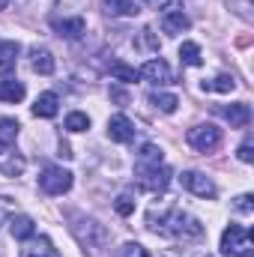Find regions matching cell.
<instances>
[{
  "mask_svg": "<svg viewBox=\"0 0 254 257\" xmlns=\"http://www.w3.org/2000/svg\"><path fill=\"white\" fill-rule=\"evenodd\" d=\"M200 87H203V93H230L236 87V78L233 75H215L212 81H203Z\"/></svg>",
  "mask_w": 254,
  "mask_h": 257,
  "instance_id": "ffe728a7",
  "label": "cell"
},
{
  "mask_svg": "<svg viewBox=\"0 0 254 257\" xmlns=\"http://www.w3.org/2000/svg\"><path fill=\"white\" fill-rule=\"evenodd\" d=\"M15 57H18V42H0V78H9L15 72Z\"/></svg>",
  "mask_w": 254,
  "mask_h": 257,
  "instance_id": "9a60e30c",
  "label": "cell"
},
{
  "mask_svg": "<svg viewBox=\"0 0 254 257\" xmlns=\"http://www.w3.org/2000/svg\"><path fill=\"white\" fill-rule=\"evenodd\" d=\"M12 147H15V144H12ZM12 147L0 144V174H3V177H21L24 168H27L24 156H18V150H12Z\"/></svg>",
  "mask_w": 254,
  "mask_h": 257,
  "instance_id": "ba28073f",
  "label": "cell"
},
{
  "mask_svg": "<svg viewBox=\"0 0 254 257\" xmlns=\"http://www.w3.org/2000/svg\"><path fill=\"white\" fill-rule=\"evenodd\" d=\"M150 227H153L156 233H165V236H174V239H183V242H194V239L203 236V224H200L194 215L183 212V209L165 212V215L159 218V224L153 221Z\"/></svg>",
  "mask_w": 254,
  "mask_h": 257,
  "instance_id": "6da1fadb",
  "label": "cell"
},
{
  "mask_svg": "<svg viewBox=\"0 0 254 257\" xmlns=\"http://www.w3.org/2000/svg\"><path fill=\"white\" fill-rule=\"evenodd\" d=\"M57 108H60L57 93H42V96L36 99V105H33V114L42 117V120H51V117H57Z\"/></svg>",
  "mask_w": 254,
  "mask_h": 257,
  "instance_id": "2e32d148",
  "label": "cell"
},
{
  "mask_svg": "<svg viewBox=\"0 0 254 257\" xmlns=\"http://www.w3.org/2000/svg\"><path fill=\"white\" fill-rule=\"evenodd\" d=\"M54 30L63 36V39H81L84 33H87V21L78 15V18H63V21H57L54 18Z\"/></svg>",
  "mask_w": 254,
  "mask_h": 257,
  "instance_id": "5bb4252c",
  "label": "cell"
},
{
  "mask_svg": "<svg viewBox=\"0 0 254 257\" xmlns=\"http://www.w3.org/2000/svg\"><path fill=\"white\" fill-rule=\"evenodd\" d=\"M123 257H150V254H147L144 245H138V242H126V245H123Z\"/></svg>",
  "mask_w": 254,
  "mask_h": 257,
  "instance_id": "4dcf8cb0",
  "label": "cell"
},
{
  "mask_svg": "<svg viewBox=\"0 0 254 257\" xmlns=\"http://www.w3.org/2000/svg\"><path fill=\"white\" fill-rule=\"evenodd\" d=\"M18 257H60V254H57V248L51 245L48 236H30V239H24Z\"/></svg>",
  "mask_w": 254,
  "mask_h": 257,
  "instance_id": "7c38bea8",
  "label": "cell"
},
{
  "mask_svg": "<svg viewBox=\"0 0 254 257\" xmlns=\"http://www.w3.org/2000/svg\"><path fill=\"white\" fill-rule=\"evenodd\" d=\"M108 138H111L114 144H129V141H135V123L129 120L126 114H114V117L108 120Z\"/></svg>",
  "mask_w": 254,
  "mask_h": 257,
  "instance_id": "30bf717a",
  "label": "cell"
},
{
  "mask_svg": "<svg viewBox=\"0 0 254 257\" xmlns=\"http://www.w3.org/2000/svg\"><path fill=\"white\" fill-rule=\"evenodd\" d=\"M138 183L147 192H165L171 183V171L165 165H138Z\"/></svg>",
  "mask_w": 254,
  "mask_h": 257,
  "instance_id": "5b68a950",
  "label": "cell"
},
{
  "mask_svg": "<svg viewBox=\"0 0 254 257\" xmlns=\"http://www.w3.org/2000/svg\"><path fill=\"white\" fill-rule=\"evenodd\" d=\"M30 57H33V60H30V69H33V72H39V75H51V72H54V54H51L48 48H33Z\"/></svg>",
  "mask_w": 254,
  "mask_h": 257,
  "instance_id": "e0dca14e",
  "label": "cell"
},
{
  "mask_svg": "<svg viewBox=\"0 0 254 257\" xmlns=\"http://www.w3.org/2000/svg\"><path fill=\"white\" fill-rule=\"evenodd\" d=\"M141 72V78H147V81H153V84H171L174 81V75H171V66L165 63L162 57H153V60H147V63L138 69Z\"/></svg>",
  "mask_w": 254,
  "mask_h": 257,
  "instance_id": "8fae6325",
  "label": "cell"
},
{
  "mask_svg": "<svg viewBox=\"0 0 254 257\" xmlns=\"http://www.w3.org/2000/svg\"><path fill=\"white\" fill-rule=\"evenodd\" d=\"M221 254L224 257H251V230L242 224H230L221 233Z\"/></svg>",
  "mask_w": 254,
  "mask_h": 257,
  "instance_id": "3957f363",
  "label": "cell"
},
{
  "mask_svg": "<svg viewBox=\"0 0 254 257\" xmlns=\"http://www.w3.org/2000/svg\"><path fill=\"white\" fill-rule=\"evenodd\" d=\"M189 144L197 150V153H212L221 147V128H215L212 123H200V126L189 128Z\"/></svg>",
  "mask_w": 254,
  "mask_h": 257,
  "instance_id": "277c9868",
  "label": "cell"
},
{
  "mask_svg": "<svg viewBox=\"0 0 254 257\" xmlns=\"http://www.w3.org/2000/svg\"><path fill=\"white\" fill-rule=\"evenodd\" d=\"M180 60H183V66H200L203 63L200 45H197V42H183V45H180Z\"/></svg>",
  "mask_w": 254,
  "mask_h": 257,
  "instance_id": "d4e9b609",
  "label": "cell"
},
{
  "mask_svg": "<svg viewBox=\"0 0 254 257\" xmlns=\"http://www.w3.org/2000/svg\"><path fill=\"white\" fill-rule=\"evenodd\" d=\"M111 78H114V81H123V84H132V81L141 78V72H138L135 66L123 63V60H114V63H111Z\"/></svg>",
  "mask_w": 254,
  "mask_h": 257,
  "instance_id": "44dd1931",
  "label": "cell"
},
{
  "mask_svg": "<svg viewBox=\"0 0 254 257\" xmlns=\"http://www.w3.org/2000/svg\"><path fill=\"white\" fill-rule=\"evenodd\" d=\"M150 102H153V108H159L162 114H174L177 105H180V99H177L174 93H153Z\"/></svg>",
  "mask_w": 254,
  "mask_h": 257,
  "instance_id": "603a6c76",
  "label": "cell"
},
{
  "mask_svg": "<svg viewBox=\"0 0 254 257\" xmlns=\"http://www.w3.org/2000/svg\"><path fill=\"white\" fill-rule=\"evenodd\" d=\"M236 156H239V162H245V165L251 162V159H254V153H251V138H248V141L239 147V153H236Z\"/></svg>",
  "mask_w": 254,
  "mask_h": 257,
  "instance_id": "1f68e13d",
  "label": "cell"
},
{
  "mask_svg": "<svg viewBox=\"0 0 254 257\" xmlns=\"http://www.w3.org/2000/svg\"><path fill=\"white\" fill-rule=\"evenodd\" d=\"M18 120H12V117H0V144H6V147H12L15 144V138H18Z\"/></svg>",
  "mask_w": 254,
  "mask_h": 257,
  "instance_id": "cb8c5ba5",
  "label": "cell"
},
{
  "mask_svg": "<svg viewBox=\"0 0 254 257\" xmlns=\"http://www.w3.org/2000/svg\"><path fill=\"white\" fill-rule=\"evenodd\" d=\"M33 218L30 215H15L12 221H9V233L15 236V239H30L33 236Z\"/></svg>",
  "mask_w": 254,
  "mask_h": 257,
  "instance_id": "ac0fdd59",
  "label": "cell"
},
{
  "mask_svg": "<svg viewBox=\"0 0 254 257\" xmlns=\"http://www.w3.org/2000/svg\"><path fill=\"white\" fill-rule=\"evenodd\" d=\"M180 180H183V186H186L191 194H197V197H215V183H212L209 177H203L200 171H186Z\"/></svg>",
  "mask_w": 254,
  "mask_h": 257,
  "instance_id": "9c48e42d",
  "label": "cell"
},
{
  "mask_svg": "<svg viewBox=\"0 0 254 257\" xmlns=\"http://www.w3.org/2000/svg\"><path fill=\"white\" fill-rule=\"evenodd\" d=\"M114 209H117L120 215H132V212H135V200H132V194H120L117 203H114Z\"/></svg>",
  "mask_w": 254,
  "mask_h": 257,
  "instance_id": "f1b7e54d",
  "label": "cell"
},
{
  "mask_svg": "<svg viewBox=\"0 0 254 257\" xmlns=\"http://www.w3.org/2000/svg\"><path fill=\"white\" fill-rule=\"evenodd\" d=\"M233 209H236V212H242V215H251V212H254V197H251V194H239V197L233 200Z\"/></svg>",
  "mask_w": 254,
  "mask_h": 257,
  "instance_id": "83f0119b",
  "label": "cell"
},
{
  "mask_svg": "<svg viewBox=\"0 0 254 257\" xmlns=\"http://www.w3.org/2000/svg\"><path fill=\"white\" fill-rule=\"evenodd\" d=\"M39 189L45 194H51V197L66 194L72 189V174L66 168H45V174L39 177Z\"/></svg>",
  "mask_w": 254,
  "mask_h": 257,
  "instance_id": "8992f818",
  "label": "cell"
},
{
  "mask_svg": "<svg viewBox=\"0 0 254 257\" xmlns=\"http://www.w3.org/2000/svg\"><path fill=\"white\" fill-rule=\"evenodd\" d=\"M144 3H147L150 9H165V6H168L171 0H144Z\"/></svg>",
  "mask_w": 254,
  "mask_h": 257,
  "instance_id": "836d02e7",
  "label": "cell"
},
{
  "mask_svg": "<svg viewBox=\"0 0 254 257\" xmlns=\"http://www.w3.org/2000/svg\"><path fill=\"white\" fill-rule=\"evenodd\" d=\"M230 6H233V12H236V15H242L245 21H254V15L248 12V9H251V3H248V0H233Z\"/></svg>",
  "mask_w": 254,
  "mask_h": 257,
  "instance_id": "f546056e",
  "label": "cell"
},
{
  "mask_svg": "<svg viewBox=\"0 0 254 257\" xmlns=\"http://www.w3.org/2000/svg\"><path fill=\"white\" fill-rule=\"evenodd\" d=\"M0 9H6V0H0Z\"/></svg>",
  "mask_w": 254,
  "mask_h": 257,
  "instance_id": "e575fe53",
  "label": "cell"
},
{
  "mask_svg": "<svg viewBox=\"0 0 254 257\" xmlns=\"http://www.w3.org/2000/svg\"><path fill=\"white\" fill-rule=\"evenodd\" d=\"M75 236H78V242L87 248V251H93V254H99V251H105L108 248V242H111V236H108V230L96 221V218H75Z\"/></svg>",
  "mask_w": 254,
  "mask_h": 257,
  "instance_id": "7a4b0ae2",
  "label": "cell"
},
{
  "mask_svg": "<svg viewBox=\"0 0 254 257\" xmlns=\"http://www.w3.org/2000/svg\"><path fill=\"white\" fill-rule=\"evenodd\" d=\"M66 128H69V132H87V128H90V117L81 114V111H72V114L66 117Z\"/></svg>",
  "mask_w": 254,
  "mask_h": 257,
  "instance_id": "4316f807",
  "label": "cell"
},
{
  "mask_svg": "<svg viewBox=\"0 0 254 257\" xmlns=\"http://www.w3.org/2000/svg\"><path fill=\"white\" fill-rule=\"evenodd\" d=\"M144 42H147L150 48H159V42H156V36H153V30H150V27H144Z\"/></svg>",
  "mask_w": 254,
  "mask_h": 257,
  "instance_id": "d6a6232c",
  "label": "cell"
},
{
  "mask_svg": "<svg viewBox=\"0 0 254 257\" xmlns=\"http://www.w3.org/2000/svg\"><path fill=\"white\" fill-rule=\"evenodd\" d=\"M138 165H162V150L156 144H147L138 156Z\"/></svg>",
  "mask_w": 254,
  "mask_h": 257,
  "instance_id": "484cf974",
  "label": "cell"
},
{
  "mask_svg": "<svg viewBox=\"0 0 254 257\" xmlns=\"http://www.w3.org/2000/svg\"><path fill=\"white\" fill-rule=\"evenodd\" d=\"M189 15L183 12V9H171V12H165V18H162V27H165V33L168 36H180V33H186L189 30Z\"/></svg>",
  "mask_w": 254,
  "mask_h": 257,
  "instance_id": "4fadbf2b",
  "label": "cell"
},
{
  "mask_svg": "<svg viewBox=\"0 0 254 257\" xmlns=\"http://www.w3.org/2000/svg\"><path fill=\"white\" fill-rule=\"evenodd\" d=\"M0 99H3V102H9V105L21 102V99H24V84H21V81H15V78H6V81L0 84Z\"/></svg>",
  "mask_w": 254,
  "mask_h": 257,
  "instance_id": "d6986e66",
  "label": "cell"
},
{
  "mask_svg": "<svg viewBox=\"0 0 254 257\" xmlns=\"http://www.w3.org/2000/svg\"><path fill=\"white\" fill-rule=\"evenodd\" d=\"M108 15H135L138 12V0H102Z\"/></svg>",
  "mask_w": 254,
  "mask_h": 257,
  "instance_id": "7402d4cb",
  "label": "cell"
},
{
  "mask_svg": "<svg viewBox=\"0 0 254 257\" xmlns=\"http://www.w3.org/2000/svg\"><path fill=\"white\" fill-rule=\"evenodd\" d=\"M215 114H218V117H224L233 128H248V123H251V108H248L245 102L221 105V108H215Z\"/></svg>",
  "mask_w": 254,
  "mask_h": 257,
  "instance_id": "52a82bcc",
  "label": "cell"
}]
</instances>
